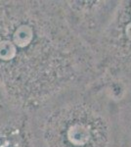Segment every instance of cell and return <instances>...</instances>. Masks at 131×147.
I'll return each instance as SVG.
<instances>
[{
	"label": "cell",
	"mask_w": 131,
	"mask_h": 147,
	"mask_svg": "<svg viewBox=\"0 0 131 147\" xmlns=\"http://www.w3.org/2000/svg\"><path fill=\"white\" fill-rule=\"evenodd\" d=\"M97 75L61 1H0V93L14 110L28 116Z\"/></svg>",
	"instance_id": "1"
},
{
	"label": "cell",
	"mask_w": 131,
	"mask_h": 147,
	"mask_svg": "<svg viewBox=\"0 0 131 147\" xmlns=\"http://www.w3.org/2000/svg\"><path fill=\"white\" fill-rule=\"evenodd\" d=\"M120 104L98 75L28 115L32 147H118Z\"/></svg>",
	"instance_id": "2"
},
{
	"label": "cell",
	"mask_w": 131,
	"mask_h": 147,
	"mask_svg": "<svg viewBox=\"0 0 131 147\" xmlns=\"http://www.w3.org/2000/svg\"><path fill=\"white\" fill-rule=\"evenodd\" d=\"M92 52L98 75L113 85L120 104L131 100V0H118Z\"/></svg>",
	"instance_id": "3"
},
{
	"label": "cell",
	"mask_w": 131,
	"mask_h": 147,
	"mask_svg": "<svg viewBox=\"0 0 131 147\" xmlns=\"http://www.w3.org/2000/svg\"><path fill=\"white\" fill-rule=\"evenodd\" d=\"M118 0L61 1L71 27L91 48L113 15Z\"/></svg>",
	"instance_id": "4"
},
{
	"label": "cell",
	"mask_w": 131,
	"mask_h": 147,
	"mask_svg": "<svg viewBox=\"0 0 131 147\" xmlns=\"http://www.w3.org/2000/svg\"><path fill=\"white\" fill-rule=\"evenodd\" d=\"M0 147H32L27 116L0 124Z\"/></svg>",
	"instance_id": "5"
},
{
	"label": "cell",
	"mask_w": 131,
	"mask_h": 147,
	"mask_svg": "<svg viewBox=\"0 0 131 147\" xmlns=\"http://www.w3.org/2000/svg\"><path fill=\"white\" fill-rule=\"evenodd\" d=\"M118 147H131V100L120 105Z\"/></svg>",
	"instance_id": "6"
},
{
	"label": "cell",
	"mask_w": 131,
	"mask_h": 147,
	"mask_svg": "<svg viewBox=\"0 0 131 147\" xmlns=\"http://www.w3.org/2000/svg\"><path fill=\"white\" fill-rule=\"evenodd\" d=\"M20 115H23V114H20L14 110L0 93V124L15 119Z\"/></svg>",
	"instance_id": "7"
}]
</instances>
